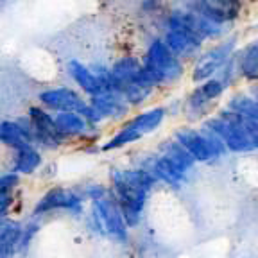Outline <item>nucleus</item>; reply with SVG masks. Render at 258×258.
Listing matches in <instances>:
<instances>
[{"instance_id": "6", "label": "nucleus", "mask_w": 258, "mask_h": 258, "mask_svg": "<svg viewBox=\"0 0 258 258\" xmlns=\"http://www.w3.org/2000/svg\"><path fill=\"white\" fill-rule=\"evenodd\" d=\"M81 198L77 194H74L72 190L67 188H52L45 194L43 198L38 201V205L34 206V214H48V212H54V210H70L74 214H81L83 205H81Z\"/></svg>"}, {"instance_id": "3", "label": "nucleus", "mask_w": 258, "mask_h": 258, "mask_svg": "<svg viewBox=\"0 0 258 258\" xmlns=\"http://www.w3.org/2000/svg\"><path fill=\"white\" fill-rule=\"evenodd\" d=\"M86 194L90 196V199H93V215L101 233L109 235L118 242H124L127 237V231H125L127 224L115 196L99 185L90 186Z\"/></svg>"}, {"instance_id": "22", "label": "nucleus", "mask_w": 258, "mask_h": 258, "mask_svg": "<svg viewBox=\"0 0 258 258\" xmlns=\"http://www.w3.org/2000/svg\"><path fill=\"white\" fill-rule=\"evenodd\" d=\"M16 185H18V176H16V172L4 174L2 179H0V194H13Z\"/></svg>"}, {"instance_id": "18", "label": "nucleus", "mask_w": 258, "mask_h": 258, "mask_svg": "<svg viewBox=\"0 0 258 258\" xmlns=\"http://www.w3.org/2000/svg\"><path fill=\"white\" fill-rule=\"evenodd\" d=\"M163 115H165V109H163V108H154V109H149V111L137 115V117L131 118L129 122H125L124 125H125V127H129V129H135L137 133H140L142 137H144V135L154 131V129L161 124V120H163Z\"/></svg>"}, {"instance_id": "9", "label": "nucleus", "mask_w": 258, "mask_h": 258, "mask_svg": "<svg viewBox=\"0 0 258 258\" xmlns=\"http://www.w3.org/2000/svg\"><path fill=\"white\" fill-rule=\"evenodd\" d=\"M29 124H31L32 135L34 138H38L40 142H43L45 145H59L64 140L63 135L57 131V125L54 117H50L48 113L41 111L38 108L29 109Z\"/></svg>"}, {"instance_id": "15", "label": "nucleus", "mask_w": 258, "mask_h": 258, "mask_svg": "<svg viewBox=\"0 0 258 258\" xmlns=\"http://www.w3.org/2000/svg\"><path fill=\"white\" fill-rule=\"evenodd\" d=\"M24 240V230L16 221H2V230H0V251H2V258H11L15 254L16 247L22 246Z\"/></svg>"}, {"instance_id": "14", "label": "nucleus", "mask_w": 258, "mask_h": 258, "mask_svg": "<svg viewBox=\"0 0 258 258\" xmlns=\"http://www.w3.org/2000/svg\"><path fill=\"white\" fill-rule=\"evenodd\" d=\"M165 43L176 56L185 57L194 56L201 47V41H198L194 36H190L188 32L181 31V29H170L165 38Z\"/></svg>"}, {"instance_id": "4", "label": "nucleus", "mask_w": 258, "mask_h": 258, "mask_svg": "<svg viewBox=\"0 0 258 258\" xmlns=\"http://www.w3.org/2000/svg\"><path fill=\"white\" fill-rule=\"evenodd\" d=\"M205 127L217 135L228 149L237 151V153H247V151L254 149V144L247 129L242 124V118L231 109H226L221 113V117L208 120Z\"/></svg>"}, {"instance_id": "19", "label": "nucleus", "mask_w": 258, "mask_h": 258, "mask_svg": "<svg viewBox=\"0 0 258 258\" xmlns=\"http://www.w3.org/2000/svg\"><path fill=\"white\" fill-rule=\"evenodd\" d=\"M54 120H56L57 131L64 138L86 133V127H88V122L81 117V115H77V113H57L56 117H54Z\"/></svg>"}, {"instance_id": "5", "label": "nucleus", "mask_w": 258, "mask_h": 258, "mask_svg": "<svg viewBox=\"0 0 258 258\" xmlns=\"http://www.w3.org/2000/svg\"><path fill=\"white\" fill-rule=\"evenodd\" d=\"M40 101L47 108L54 109L59 113H77V115H85L90 104H86L74 90L70 88H54L40 93Z\"/></svg>"}, {"instance_id": "11", "label": "nucleus", "mask_w": 258, "mask_h": 258, "mask_svg": "<svg viewBox=\"0 0 258 258\" xmlns=\"http://www.w3.org/2000/svg\"><path fill=\"white\" fill-rule=\"evenodd\" d=\"M92 106L101 113V117L118 118L124 117L129 109V102L124 99V95L117 92H104L92 99Z\"/></svg>"}, {"instance_id": "21", "label": "nucleus", "mask_w": 258, "mask_h": 258, "mask_svg": "<svg viewBox=\"0 0 258 258\" xmlns=\"http://www.w3.org/2000/svg\"><path fill=\"white\" fill-rule=\"evenodd\" d=\"M138 138H142L140 133H137L135 129H129V127H125V125H124V127H122L120 131H118V133L104 145V149L106 151L118 149V147H124V145H127V144H133V142H137Z\"/></svg>"}, {"instance_id": "2", "label": "nucleus", "mask_w": 258, "mask_h": 258, "mask_svg": "<svg viewBox=\"0 0 258 258\" xmlns=\"http://www.w3.org/2000/svg\"><path fill=\"white\" fill-rule=\"evenodd\" d=\"M181 63L177 61L176 54L167 47L165 41H154L144 57V69L135 81L138 85L153 90V86L174 83L181 76Z\"/></svg>"}, {"instance_id": "1", "label": "nucleus", "mask_w": 258, "mask_h": 258, "mask_svg": "<svg viewBox=\"0 0 258 258\" xmlns=\"http://www.w3.org/2000/svg\"><path fill=\"white\" fill-rule=\"evenodd\" d=\"M156 177L145 169L115 170L111 172L113 196L122 210L127 226H137L142 217L147 192Z\"/></svg>"}, {"instance_id": "17", "label": "nucleus", "mask_w": 258, "mask_h": 258, "mask_svg": "<svg viewBox=\"0 0 258 258\" xmlns=\"http://www.w3.org/2000/svg\"><path fill=\"white\" fill-rule=\"evenodd\" d=\"M238 67V74L247 81L258 79V40L247 43L240 52L235 56Z\"/></svg>"}, {"instance_id": "10", "label": "nucleus", "mask_w": 258, "mask_h": 258, "mask_svg": "<svg viewBox=\"0 0 258 258\" xmlns=\"http://www.w3.org/2000/svg\"><path fill=\"white\" fill-rule=\"evenodd\" d=\"M194 11L203 15L205 18L212 20L214 24L222 25L226 22L235 20L242 9L240 2H233V0H215V2H196L190 4Z\"/></svg>"}, {"instance_id": "8", "label": "nucleus", "mask_w": 258, "mask_h": 258, "mask_svg": "<svg viewBox=\"0 0 258 258\" xmlns=\"http://www.w3.org/2000/svg\"><path fill=\"white\" fill-rule=\"evenodd\" d=\"M224 92V85L219 79H208L205 81L201 86L194 90V93L188 97L186 102V113L192 118V113H196L194 118H199L201 115H205V111H208L210 102H214L217 97L222 95Z\"/></svg>"}, {"instance_id": "20", "label": "nucleus", "mask_w": 258, "mask_h": 258, "mask_svg": "<svg viewBox=\"0 0 258 258\" xmlns=\"http://www.w3.org/2000/svg\"><path fill=\"white\" fill-rule=\"evenodd\" d=\"M40 165H41V154L32 149V147H29V149H22L16 153L13 170H15V172H22V174H31Z\"/></svg>"}, {"instance_id": "16", "label": "nucleus", "mask_w": 258, "mask_h": 258, "mask_svg": "<svg viewBox=\"0 0 258 258\" xmlns=\"http://www.w3.org/2000/svg\"><path fill=\"white\" fill-rule=\"evenodd\" d=\"M161 156L167 158V160H169L177 170H181L183 174L192 170L194 163H196V160L190 156L188 151H186L177 140H172V142L167 140L165 144H161Z\"/></svg>"}, {"instance_id": "12", "label": "nucleus", "mask_w": 258, "mask_h": 258, "mask_svg": "<svg viewBox=\"0 0 258 258\" xmlns=\"http://www.w3.org/2000/svg\"><path fill=\"white\" fill-rule=\"evenodd\" d=\"M0 135H2V142L6 145H11L16 151L29 149L31 147V142L34 140V135H32L31 124L24 125L22 122H2V129H0Z\"/></svg>"}, {"instance_id": "7", "label": "nucleus", "mask_w": 258, "mask_h": 258, "mask_svg": "<svg viewBox=\"0 0 258 258\" xmlns=\"http://www.w3.org/2000/svg\"><path fill=\"white\" fill-rule=\"evenodd\" d=\"M233 45H235V40L224 41V43L212 48L210 52H206L205 56L199 59V63L196 64V69H194V81H205V79L208 81L217 70H221L222 67L228 63V59H230Z\"/></svg>"}, {"instance_id": "23", "label": "nucleus", "mask_w": 258, "mask_h": 258, "mask_svg": "<svg viewBox=\"0 0 258 258\" xmlns=\"http://www.w3.org/2000/svg\"><path fill=\"white\" fill-rule=\"evenodd\" d=\"M256 102H258V93H256Z\"/></svg>"}, {"instance_id": "13", "label": "nucleus", "mask_w": 258, "mask_h": 258, "mask_svg": "<svg viewBox=\"0 0 258 258\" xmlns=\"http://www.w3.org/2000/svg\"><path fill=\"white\" fill-rule=\"evenodd\" d=\"M69 72H70V76L74 77V81H76L77 85L85 90L86 93H90L92 97H97L106 92L101 79L95 76V72L86 69L85 64L79 63L77 59H72L69 63Z\"/></svg>"}]
</instances>
